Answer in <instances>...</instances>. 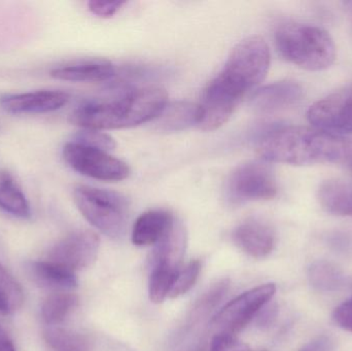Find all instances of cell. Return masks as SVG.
Listing matches in <instances>:
<instances>
[{"label": "cell", "instance_id": "15", "mask_svg": "<svg viewBox=\"0 0 352 351\" xmlns=\"http://www.w3.org/2000/svg\"><path fill=\"white\" fill-rule=\"evenodd\" d=\"M175 218L166 210H156L144 212L134 224L132 241L138 247L157 245L166 234Z\"/></svg>", "mask_w": 352, "mask_h": 351}, {"label": "cell", "instance_id": "1", "mask_svg": "<svg viewBox=\"0 0 352 351\" xmlns=\"http://www.w3.org/2000/svg\"><path fill=\"white\" fill-rule=\"evenodd\" d=\"M270 62V49L263 37L252 35L240 41L205 88L198 127L213 131L225 125L244 96L265 80Z\"/></svg>", "mask_w": 352, "mask_h": 351}, {"label": "cell", "instance_id": "32", "mask_svg": "<svg viewBox=\"0 0 352 351\" xmlns=\"http://www.w3.org/2000/svg\"><path fill=\"white\" fill-rule=\"evenodd\" d=\"M0 351H16L12 339L1 326H0Z\"/></svg>", "mask_w": 352, "mask_h": 351}, {"label": "cell", "instance_id": "23", "mask_svg": "<svg viewBox=\"0 0 352 351\" xmlns=\"http://www.w3.org/2000/svg\"><path fill=\"white\" fill-rule=\"evenodd\" d=\"M78 297L72 293L58 292L47 297L41 307V315L50 325L63 321L78 305Z\"/></svg>", "mask_w": 352, "mask_h": 351}, {"label": "cell", "instance_id": "9", "mask_svg": "<svg viewBox=\"0 0 352 351\" xmlns=\"http://www.w3.org/2000/svg\"><path fill=\"white\" fill-rule=\"evenodd\" d=\"M99 247L100 239L96 233L76 231L56 243L47 253V260L76 273L94 263Z\"/></svg>", "mask_w": 352, "mask_h": 351}, {"label": "cell", "instance_id": "31", "mask_svg": "<svg viewBox=\"0 0 352 351\" xmlns=\"http://www.w3.org/2000/svg\"><path fill=\"white\" fill-rule=\"evenodd\" d=\"M335 342L332 337L327 335L318 336L311 341L308 342L299 351H334Z\"/></svg>", "mask_w": 352, "mask_h": 351}, {"label": "cell", "instance_id": "7", "mask_svg": "<svg viewBox=\"0 0 352 351\" xmlns=\"http://www.w3.org/2000/svg\"><path fill=\"white\" fill-rule=\"evenodd\" d=\"M64 161L80 174L103 181H120L130 174L129 166L105 150L70 141L64 146Z\"/></svg>", "mask_w": 352, "mask_h": 351}, {"label": "cell", "instance_id": "12", "mask_svg": "<svg viewBox=\"0 0 352 351\" xmlns=\"http://www.w3.org/2000/svg\"><path fill=\"white\" fill-rule=\"evenodd\" d=\"M304 90L295 80H280L261 87L252 93L250 106L260 113H272L297 104L303 97Z\"/></svg>", "mask_w": 352, "mask_h": 351}, {"label": "cell", "instance_id": "3", "mask_svg": "<svg viewBox=\"0 0 352 351\" xmlns=\"http://www.w3.org/2000/svg\"><path fill=\"white\" fill-rule=\"evenodd\" d=\"M168 104L162 87L146 86L107 99L78 105L69 115L70 123L82 130H113L135 127L154 121Z\"/></svg>", "mask_w": 352, "mask_h": 351}, {"label": "cell", "instance_id": "5", "mask_svg": "<svg viewBox=\"0 0 352 351\" xmlns=\"http://www.w3.org/2000/svg\"><path fill=\"white\" fill-rule=\"evenodd\" d=\"M74 199L80 214L91 225L107 236L118 238L125 232L129 202L125 196L109 190L80 185Z\"/></svg>", "mask_w": 352, "mask_h": 351}, {"label": "cell", "instance_id": "2", "mask_svg": "<svg viewBox=\"0 0 352 351\" xmlns=\"http://www.w3.org/2000/svg\"><path fill=\"white\" fill-rule=\"evenodd\" d=\"M262 160L283 164H338L352 171V140L324 130L296 126H268L256 140Z\"/></svg>", "mask_w": 352, "mask_h": 351}, {"label": "cell", "instance_id": "33", "mask_svg": "<svg viewBox=\"0 0 352 351\" xmlns=\"http://www.w3.org/2000/svg\"><path fill=\"white\" fill-rule=\"evenodd\" d=\"M275 317H276V308L274 306L270 307V308H267L266 311L262 313L258 323H260L261 326L266 327V326L270 325L272 323Z\"/></svg>", "mask_w": 352, "mask_h": 351}, {"label": "cell", "instance_id": "6", "mask_svg": "<svg viewBox=\"0 0 352 351\" xmlns=\"http://www.w3.org/2000/svg\"><path fill=\"white\" fill-rule=\"evenodd\" d=\"M276 286L263 284L238 296L228 303L209 323V331L214 336L234 337L239 333L274 297Z\"/></svg>", "mask_w": 352, "mask_h": 351}, {"label": "cell", "instance_id": "20", "mask_svg": "<svg viewBox=\"0 0 352 351\" xmlns=\"http://www.w3.org/2000/svg\"><path fill=\"white\" fill-rule=\"evenodd\" d=\"M186 240L184 225L175 218L166 234L157 243L152 255V265L164 262L179 268L186 249Z\"/></svg>", "mask_w": 352, "mask_h": 351}, {"label": "cell", "instance_id": "27", "mask_svg": "<svg viewBox=\"0 0 352 351\" xmlns=\"http://www.w3.org/2000/svg\"><path fill=\"white\" fill-rule=\"evenodd\" d=\"M74 141L80 142V144H87V146H93V148H99L105 152H109L116 148L115 139L109 134L98 131V130H82L76 135Z\"/></svg>", "mask_w": 352, "mask_h": 351}, {"label": "cell", "instance_id": "13", "mask_svg": "<svg viewBox=\"0 0 352 351\" xmlns=\"http://www.w3.org/2000/svg\"><path fill=\"white\" fill-rule=\"evenodd\" d=\"M233 239L244 253L262 259L270 255L274 249L275 232L268 223L252 218L244 220L235 229Z\"/></svg>", "mask_w": 352, "mask_h": 351}, {"label": "cell", "instance_id": "19", "mask_svg": "<svg viewBox=\"0 0 352 351\" xmlns=\"http://www.w3.org/2000/svg\"><path fill=\"white\" fill-rule=\"evenodd\" d=\"M29 270L35 282L45 288L62 292L72 290L78 286V280L74 272L47 260L33 262Z\"/></svg>", "mask_w": 352, "mask_h": 351}, {"label": "cell", "instance_id": "16", "mask_svg": "<svg viewBox=\"0 0 352 351\" xmlns=\"http://www.w3.org/2000/svg\"><path fill=\"white\" fill-rule=\"evenodd\" d=\"M318 200L329 214L352 218V183L338 179L324 181L318 187Z\"/></svg>", "mask_w": 352, "mask_h": 351}, {"label": "cell", "instance_id": "14", "mask_svg": "<svg viewBox=\"0 0 352 351\" xmlns=\"http://www.w3.org/2000/svg\"><path fill=\"white\" fill-rule=\"evenodd\" d=\"M116 68L109 60L90 59L54 68L52 78L74 82H102L111 80Z\"/></svg>", "mask_w": 352, "mask_h": 351}, {"label": "cell", "instance_id": "8", "mask_svg": "<svg viewBox=\"0 0 352 351\" xmlns=\"http://www.w3.org/2000/svg\"><path fill=\"white\" fill-rule=\"evenodd\" d=\"M276 177L270 166L250 162L240 165L228 179L226 193L232 203L273 199L277 195Z\"/></svg>", "mask_w": 352, "mask_h": 351}, {"label": "cell", "instance_id": "26", "mask_svg": "<svg viewBox=\"0 0 352 351\" xmlns=\"http://www.w3.org/2000/svg\"><path fill=\"white\" fill-rule=\"evenodd\" d=\"M200 270L201 263L198 260L190 261L186 267L179 269L169 297L170 298H177V297L188 293L196 284L199 274H200Z\"/></svg>", "mask_w": 352, "mask_h": 351}, {"label": "cell", "instance_id": "24", "mask_svg": "<svg viewBox=\"0 0 352 351\" xmlns=\"http://www.w3.org/2000/svg\"><path fill=\"white\" fill-rule=\"evenodd\" d=\"M45 340L51 351H90L91 343L82 334L62 328H50L45 332Z\"/></svg>", "mask_w": 352, "mask_h": 351}, {"label": "cell", "instance_id": "10", "mask_svg": "<svg viewBox=\"0 0 352 351\" xmlns=\"http://www.w3.org/2000/svg\"><path fill=\"white\" fill-rule=\"evenodd\" d=\"M308 121L329 133H352V89L329 95L310 106Z\"/></svg>", "mask_w": 352, "mask_h": 351}, {"label": "cell", "instance_id": "22", "mask_svg": "<svg viewBox=\"0 0 352 351\" xmlns=\"http://www.w3.org/2000/svg\"><path fill=\"white\" fill-rule=\"evenodd\" d=\"M179 269L164 262L153 265L150 278V299L152 302L160 304L169 297Z\"/></svg>", "mask_w": 352, "mask_h": 351}, {"label": "cell", "instance_id": "29", "mask_svg": "<svg viewBox=\"0 0 352 351\" xmlns=\"http://www.w3.org/2000/svg\"><path fill=\"white\" fill-rule=\"evenodd\" d=\"M209 351H252L248 346L237 341L234 337L214 336Z\"/></svg>", "mask_w": 352, "mask_h": 351}, {"label": "cell", "instance_id": "4", "mask_svg": "<svg viewBox=\"0 0 352 351\" xmlns=\"http://www.w3.org/2000/svg\"><path fill=\"white\" fill-rule=\"evenodd\" d=\"M279 54L309 71H322L334 63L336 45L324 29L310 24L285 23L275 32Z\"/></svg>", "mask_w": 352, "mask_h": 351}, {"label": "cell", "instance_id": "28", "mask_svg": "<svg viewBox=\"0 0 352 351\" xmlns=\"http://www.w3.org/2000/svg\"><path fill=\"white\" fill-rule=\"evenodd\" d=\"M126 1L122 0H92L88 2L89 10L100 18H111L117 14Z\"/></svg>", "mask_w": 352, "mask_h": 351}, {"label": "cell", "instance_id": "21", "mask_svg": "<svg viewBox=\"0 0 352 351\" xmlns=\"http://www.w3.org/2000/svg\"><path fill=\"white\" fill-rule=\"evenodd\" d=\"M308 280L314 288L322 293L337 292L345 284V275L342 270L326 260L311 264L308 270Z\"/></svg>", "mask_w": 352, "mask_h": 351}, {"label": "cell", "instance_id": "17", "mask_svg": "<svg viewBox=\"0 0 352 351\" xmlns=\"http://www.w3.org/2000/svg\"><path fill=\"white\" fill-rule=\"evenodd\" d=\"M200 119V105L188 101H177L167 104L154 121L157 130L177 132L192 126H198Z\"/></svg>", "mask_w": 352, "mask_h": 351}, {"label": "cell", "instance_id": "30", "mask_svg": "<svg viewBox=\"0 0 352 351\" xmlns=\"http://www.w3.org/2000/svg\"><path fill=\"white\" fill-rule=\"evenodd\" d=\"M333 319L341 329L352 333V299L335 309Z\"/></svg>", "mask_w": 352, "mask_h": 351}, {"label": "cell", "instance_id": "18", "mask_svg": "<svg viewBox=\"0 0 352 351\" xmlns=\"http://www.w3.org/2000/svg\"><path fill=\"white\" fill-rule=\"evenodd\" d=\"M0 210L19 218L31 216L30 203L14 175L0 169Z\"/></svg>", "mask_w": 352, "mask_h": 351}, {"label": "cell", "instance_id": "25", "mask_svg": "<svg viewBox=\"0 0 352 351\" xmlns=\"http://www.w3.org/2000/svg\"><path fill=\"white\" fill-rule=\"evenodd\" d=\"M24 294L16 278L0 264V313L10 315L22 306Z\"/></svg>", "mask_w": 352, "mask_h": 351}, {"label": "cell", "instance_id": "11", "mask_svg": "<svg viewBox=\"0 0 352 351\" xmlns=\"http://www.w3.org/2000/svg\"><path fill=\"white\" fill-rule=\"evenodd\" d=\"M69 101L63 91L39 90L6 94L0 97V107L10 115H41L62 109Z\"/></svg>", "mask_w": 352, "mask_h": 351}, {"label": "cell", "instance_id": "34", "mask_svg": "<svg viewBox=\"0 0 352 351\" xmlns=\"http://www.w3.org/2000/svg\"><path fill=\"white\" fill-rule=\"evenodd\" d=\"M262 351H266V350H262Z\"/></svg>", "mask_w": 352, "mask_h": 351}]
</instances>
